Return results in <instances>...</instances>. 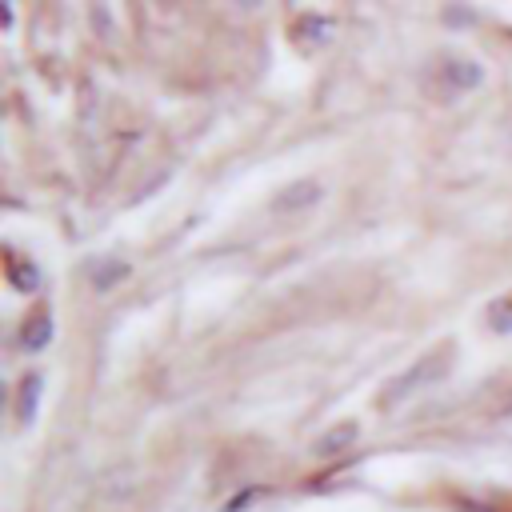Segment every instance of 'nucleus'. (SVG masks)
<instances>
[{
    "mask_svg": "<svg viewBox=\"0 0 512 512\" xmlns=\"http://www.w3.org/2000/svg\"><path fill=\"white\" fill-rule=\"evenodd\" d=\"M444 372V356H424V360H416L404 376H396L392 380V388H388V400L396 404V400H404L408 392H416V388H424L428 380H436Z\"/></svg>",
    "mask_w": 512,
    "mask_h": 512,
    "instance_id": "1",
    "label": "nucleus"
},
{
    "mask_svg": "<svg viewBox=\"0 0 512 512\" xmlns=\"http://www.w3.org/2000/svg\"><path fill=\"white\" fill-rule=\"evenodd\" d=\"M324 196V188L316 180H300V184H288L280 196H276V212H300L308 204H316Z\"/></svg>",
    "mask_w": 512,
    "mask_h": 512,
    "instance_id": "2",
    "label": "nucleus"
},
{
    "mask_svg": "<svg viewBox=\"0 0 512 512\" xmlns=\"http://www.w3.org/2000/svg\"><path fill=\"white\" fill-rule=\"evenodd\" d=\"M352 440H356V424H336V428H328V432L312 444V452H316V456H336V452H344Z\"/></svg>",
    "mask_w": 512,
    "mask_h": 512,
    "instance_id": "3",
    "label": "nucleus"
},
{
    "mask_svg": "<svg viewBox=\"0 0 512 512\" xmlns=\"http://www.w3.org/2000/svg\"><path fill=\"white\" fill-rule=\"evenodd\" d=\"M444 76L452 84H460V88H476L480 84V64H472V60H448Z\"/></svg>",
    "mask_w": 512,
    "mask_h": 512,
    "instance_id": "4",
    "label": "nucleus"
},
{
    "mask_svg": "<svg viewBox=\"0 0 512 512\" xmlns=\"http://www.w3.org/2000/svg\"><path fill=\"white\" fill-rule=\"evenodd\" d=\"M48 340H52V316H36V320H28V328H24V344H28L32 352H40Z\"/></svg>",
    "mask_w": 512,
    "mask_h": 512,
    "instance_id": "5",
    "label": "nucleus"
},
{
    "mask_svg": "<svg viewBox=\"0 0 512 512\" xmlns=\"http://www.w3.org/2000/svg\"><path fill=\"white\" fill-rule=\"evenodd\" d=\"M36 392H40V380H24V388H20V408H16L20 424L32 420V412H36Z\"/></svg>",
    "mask_w": 512,
    "mask_h": 512,
    "instance_id": "6",
    "label": "nucleus"
},
{
    "mask_svg": "<svg viewBox=\"0 0 512 512\" xmlns=\"http://www.w3.org/2000/svg\"><path fill=\"white\" fill-rule=\"evenodd\" d=\"M8 276H12V284H16V288H24V292H32V288L40 284L36 268H20V264H12V268H8Z\"/></svg>",
    "mask_w": 512,
    "mask_h": 512,
    "instance_id": "7",
    "label": "nucleus"
},
{
    "mask_svg": "<svg viewBox=\"0 0 512 512\" xmlns=\"http://www.w3.org/2000/svg\"><path fill=\"white\" fill-rule=\"evenodd\" d=\"M116 276H124V264H116V260H112V268H104V272H100V276H92V280H96V288H108Z\"/></svg>",
    "mask_w": 512,
    "mask_h": 512,
    "instance_id": "8",
    "label": "nucleus"
}]
</instances>
